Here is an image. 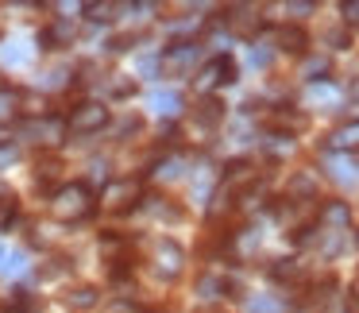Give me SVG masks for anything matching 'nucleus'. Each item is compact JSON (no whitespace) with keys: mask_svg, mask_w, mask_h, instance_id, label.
I'll list each match as a JSON object with an SVG mask.
<instances>
[{"mask_svg":"<svg viewBox=\"0 0 359 313\" xmlns=\"http://www.w3.org/2000/svg\"><path fill=\"white\" fill-rule=\"evenodd\" d=\"M50 213H55L58 220H66V225L86 220L89 213H93V194H89V186L86 182H70V186H62L55 197H50Z\"/></svg>","mask_w":359,"mask_h":313,"instance_id":"obj_1","label":"nucleus"},{"mask_svg":"<svg viewBox=\"0 0 359 313\" xmlns=\"http://www.w3.org/2000/svg\"><path fill=\"white\" fill-rule=\"evenodd\" d=\"M66 120L62 116H35V120H24L20 124V135H24L27 143H35V147H58V143L66 140Z\"/></svg>","mask_w":359,"mask_h":313,"instance_id":"obj_2","label":"nucleus"},{"mask_svg":"<svg viewBox=\"0 0 359 313\" xmlns=\"http://www.w3.org/2000/svg\"><path fill=\"white\" fill-rule=\"evenodd\" d=\"M135 201H143V186L135 178H124V182H109V189H104L101 205L109 213H128Z\"/></svg>","mask_w":359,"mask_h":313,"instance_id":"obj_3","label":"nucleus"},{"mask_svg":"<svg viewBox=\"0 0 359 313\" xmlns=\"http://www.w3.org/2000/svg\"><path fill=\"white\" fill-rule=\"evenodd\" d=\"M232 81H236V62L228 55H217L201 74H197V89H201V93H209V89H217V86H232Z\"/></svg>","mask_w":359,"mask_h":313,"instance_id":"obj_4","label":"nucleus"},{"mask_svg":"<svg viewBox=\"0 0 359 313\" xmlns=\"http://www.w3.org/2000/svg\"><path fill=\"white\" fill-rule=\"evenodd\" d=\"M104 124H109V109H104L101 101H86V105H78V109L70 112L74 132H101Z\"/></svg>","mask_w":359,"mask_h":313,"instance_id":"obj_5","label":"nucleus"},{"mask_svg":"<svg viewBox=\"0 0 359 313\" xmlns=\"http://www.w3.org/2000/svg\"><path fill=\"white\" fill-rule=\"evenodd\" d=\"M182 248L174 240H158L155 244V263H158V274L163 279H174V274H182Z\"/></svg>","mask_w":359,"mask_h":313,"instance_id":"obj_6","label":"nucleus"},{"mask_svg":"<svg viewBox=\"0 0 359 313\" xmlns=\"http://www.w3.org/2000/svg\"><path fill=\"white\" fill-rule=\"evenodd\" d=\"M325 171L332 174L340 186H355L359 182V163L348 155H340V151H332V155H325Z\"/></svg>","mask_w":359,"mask_h":313,"instance_id":"obj_7","label":"nucleus"},{"mask_svg":"<svg viewBox=\"0 0 359 313\" xmlns=\"http://www.w3.org/2000/svg\"><path fill=\"white\" fill-rule=\"evenodd\" d=\"M197 55H201L197 43H174V47L166 51V66H170V70H189V66L197 62Z\"/></svg>","mask_w":359,"mask_h":313,"instance_id":"obj_8","label":"nucleus"},{"mask_svg":"<svg viewBox=\"0 0 359 313\" xmlns=\"http://www.w3.org/2000/svg\"><path fill=\"white\" fill-rule=\"evenodd\" d=\"M228 27H232V32H255L259 27V12L251 8V4H236V8H228Z\"/></svg>","mask_w":359,"mask_h":313,"instance_id":"obj_9","label":"nucleus"},{"mask_svg":"<svg viewBox=\"0 0 359 313\" xmlns=\"http://www.w3.org/2000/svg\"><path fill=\"white\" fill-rule=\"evenodd\" d=\"M151 109H155L158 116H178L182 93H174V89H155V93H151Z\"/></svg>","mask_w":359,"mask_h":313,"instance_id":"obj_10","label":"nucleus"},{"mask_svg":"<svg viewBox=\"0 0 359 313\" xmlns=\"http://www.w3.org/2000/svg\"><path fill=\"white\" fill-rule=\"evenodd\" d=\"M286 197L290 201H302V197H317V178H313V174H294V178H290V186H286Z\"/></svg>","mask_w":359,"mask_h":313,"instance_id":"obj_11","label":"nucleus"},{"mask_svg":"<svg viewBox=\"0 0 359 313\" xmlns=\"http://www.w3.org/2000/svg\"><path fill=\"white\" fill-rule=\"evenodd\" d=\"M81 12H86L93 24H109V20L120 12V4H112V0H93V4H86Z\"/></svg>","mask_w":359,"mask_h":313,"instance_id":"obj_12","label":"nucleus"},{"mask_svg":"<svg viewBox=\"0 0 359 313\" xmlns=\"http://www.w3.org/2000/svg\"><path fill=\"white\" fill-rule=\"evenodd\" d=\"M197 120H201V124H220V120H224V105H220L217 97H205V101L197 105Z\"/></svg>","mask_w":359,"mask_h":313,"instance_id":"obj_13","label":"nucleus"},{"mask_svg":"<svg viewBox=\"0 0 359 313\" xmlns=\"http://www.w3.org/2000/svg\"><path fill=\"white\" fill-rule=\"evenodd\" d=\"M278 43H282V51H294V55L309 47V39H305L302 27H282V32H278Z\"/></svg>","mask_w":359,"mask_h":313,"instance_id":"obj_14","label":"nucleus"},{"mask_svg":"<svg viewBox=\"0 0 359 313\" xmlns=\"http://www.w3.org/2000/svg\"><path fill=\"white\" fill-rule=\"evenodd\" d=\"M286 305L278 302L274 294H255V298H248V313H282Z\"/></svg>","mask_w":359,"mask_h":313,"instance_id":"obj_15","label":"nucleus"},{"mask_svg":"<svg viewBox=\"0 0 359 313\" xmlns=\"http://www.w3.org/2000/svg\"><path fill=\"white\" fill-rule=\"evenodd\" d=\"M224 290H228V282L217 279V274H201L197 279V298H220Z\"/></svg>","mask_w":359,"mask_h":313,"instance_id":"obj_16","label":"nucleus"},{"mask_svg":"<svg viewBox=\"0 0 359 313\" xmlns=\"http://www.w3.org/2000/svg\"><path fill=\"white\" fill-rule=\"evenodd\" d=\"M336 89L332 86H325V81H317V86H309V93H305V101L309 105H336Z\"/></svg>","mask_w":359,"mask_h":313,"instance_id":"obj_17","label":"nucleus"},{"mask_svg":"<svg viewBox=\"0 0 359 313\" xmlns=\"http://www.w3.org/2000/svg\"><path fill=\"white\" fill-rule=\"evenodd\" d=\"M271 279H278V282H294V279H302V267H297L294 259H278V263L271 267Z\"/></svg>","mask_w":359,"mask_h":313,"instance_id":"obj_18","label":"nucleus"},{"mask_svg":"<svg viewBox=\"0 0 359 313\" xmlns=\"http://www.w3.org/2000/svg\"><path fill=\"white\" fill-rule=\"evenodd\" d=\"M320 220H325V225H332V228H344V225H348V205H344V201H332V205H325V213H320Z\"/></svg>","mask_w":359,"mask_h":313,"instance_id":"obj_19","label":"nucleus"},{"mask_svg":"<svg viewBox=\"0 0 359 313\" xmlns=\"http://www.w3.org/2000/svg\"><path fill=\"white\" fill-rule=\"evenodd\" d=\"M182 174H186L182 159H163V163H158V171H155V178H158V182H178Z\"/></svg>","mask_w":359,"mask_h":313,"instance_id":"obj_20","label":"nucleus"},{"mask_svg":"<svg viewBox=\"0 0 359 313\" xmlns=\"http://www.w3.org/2000/svg\"><path fill=\"white\" fill-rule=\"evenodd\" d=\"M274 128H286V135H290V132H302V128H305V116L278 109V112H274Z\"/></svg>","mask_w":359,"mask_h":313,"instance_id":"obj_21","label":"nucleus"},{"mask_svg":"<svg viewBox=\"0 0 359 313\" xmlns=\"http://www.w3.org/2000/svg\"><path fill=\"white\" fill-rule=\"evenodd\" d=\"M70 305H74V309H93V305H97V290H93V286L74 290V294H70Z\"/></svg>","mask_w":359,"mask_h":313,"instance_id":"obj_22","label":"nucleus"},{"mask_svg":"<svg viewBox=\"0 0 359 313\" xmlns=\"http://www.w3.org/2000/svg\"><path fill=\"white\" fill-rule=\"evenodd\" d=\"M39 86L43 89H66V86H70V70H66V66H62V70H47Z\"/></svg>","mask_w":359,"mask_h":313,"instance_id":"obj_23","label":"nucleus"},{"mask_svg":"<svg viewBox=\"0 0 359 313\" xmlns=\"http://www.w3.org/2000/svg\"><path fill=\"white\" fill-rule=\"evenodd\" d=\"M355 143H359V124H348L332 135V147H355Z\"/></svg>","mask_w":359,"mask_h":313,"instance_id":"obj_24","label":"nucleus"},{"mask_svg":"<svg viewBox=\"0 0 359 313\" xmlns=\"http://www.w3.org/2000/svg\"><path fill=\"white\" fill-rule=\"evenodd\" d=\"M4 55V62H12V66H24L27 58H32V51H24V43H8V47L0 51Z\"/></svg>","mask_w":359,"mask_h":313,"instance_id":"obj_25","label":"nucleus"},{"mask_svg":"<svg viewBox=\"0 0 359 313\" xmlns=\"http://www.w3.org/2000/svg\"><path fill=\"white\" fill-rule=\"evenodd\" d=\"M266 151H271V155H290V151H294V143H290V135H266Z\"/></svg>","mask_w":359,"mask_h":313,"instance_id":"obj_26","label":"nucleus"},{"mask_svg":"<svg viewBox=\"0 0 359 313\" xmlns=\"http://www.w3.org/2000/svg\"><path fill=\"white\" fill-rule=\"evenodd\" d=\"M325 74H328V58H309V62H305V78H309L313 86H317Z\"/></svg>","mask_w":359,"mask_h":313,"instance_id":"obj_27","label":"nucleus"},{"mask_svg":"<svg viewBox=\"0 0 359 313\" xmlns=\"http://www.w3.org/2000/svg\"><path fill=\"white\" fill-rule=\"evenodd\" d=\"M24 267H27V255H24V251H8V259H4V267H0V271H4V274H20Z\"/></svg>","mask_w":359,"mask_h":313,"instance_id":"obj_28","label":"nucleus"},{"mask_svg":"<svg viewBox=\"0 0 359 313\" xmlns=\"http://www.w3.org/2000/svg\"><path fill=\"white\" fill-rule=\"evenodd\" d=\"M340 16H344V24H348V27H359V0H344Z\"/></svg>","mask_w":359,"mask_h":313,"instance_id":"obj_29","label":"nucleus"},{"mask_svg":"<svg viewBox=\"0 0 359 313\" xmlns=\"http://www.w3.org/2000/svg\"><path fill=\"white\" fill-rule=\"evenodd\" d=\"M50 35H55V43L74 39V20H62V24H55V27H50Z\"/></svg>","mask_w":359,"mask_h":313,"instance_id":"obj_30","label":"nucleus"},{"mask_svg":"<svg viewBox=\"0 0 359 313\" xmlns=\"http://www.w3.org/2000/svg\"><path fill=\"white\" fill-rule=\"evenodd\" d=\"M35 298L27 294V290H12V309H32Z\"/></svg>","mask_w":359,"mask_h":313,"instance_id":"obj_31","label":"nucleus"},{"mask_svg":"<svg viewBox=\"0 0 359 313\" xmlns=\"http://www.w3.org/2000/svg\"><path fill=\"white\" fill-rule=\"evenodd\" d=\"M251 66H259V70L271 66V51H266V47H251Z\"/></svg>","mask_w":359,"mask_h":313,"instance_id":"obj_32","label":"nucleus"},{"mask_svg":"<svg viewBox=\"0 0 359 313\" xmlns=\"http://www.w3.org/2000/svg\"><path fill=\"white\" fill-rule=\"evenodd\" d=\"M155 70H158V58L155 55H143L140 58V74H155Z\"/></svg>","mask_w":359,"mask_h":313,"instance_id":"obj_33","label":"nucleus"},{"mask_svg":"<svg viewBox=\"0 0 359 313\" xmlns=\"http://www.w3.org/2000/svg\"><path fill=\"white\" fill-rule=\"evenodd\" d=\"M8 213H12V194L0 186V217H8Z\"/></svg>","mask_w":359,"mask_h":313,"instance_id":"obj_34","label":"nucleus"},{"mask_svg":"<svg viewBox=\"0 0 359 313\" xmlns=\"http://www.w3.org/2000/svg\"><path fill=\"white\" fill-rule=\"evenodd\" d=\"M16 109V97L12 93H0V116H4V112H12Z\"/></svg>","mask_w":359,"mask_h":313,"instance_id":"obj_35","label":"nucleus"},{"mask_svg":"<svg viewBox=\"0 0 359 313\" xmlns=\"http://www.w3.org/2000/svg\"><path fill=\"white\" fill-rule=\"evenodd\" d=\"M16 163V147H0V166H8Z\"/></svg>","mask_w":359,"mask_h":313,"instance_id":"obj_36","label":"nucleus"},{"mask_svg":"<svg viewBox=\"0 0 359 313\" xmlns=\"http://www.w3.org/2000/svg\"><path fill=\"white\" fill-rule=\"evenodd\" d=\"M286 12H294V16H309L313 4H286Z\"/></svg>","mask_w":359,"mask_h":313,"instance_id":"obj_37","label":"nucleus"},{"mask_svg":"<svg viewBox=\"0 0 359 313\" xmlns=\"http://www.w3.org/2000/svg\"><path fill=\"white\" fill-rule=\"evenodd\" d=\"M328 43L340 51V47H348V35H344V32H332V35H328Z\"/></svg>","mask_w":359,"mask_h":313,"instance_id":"obj_38","label":"nucleus"},{"mask_svg":"<svg viewBox=\"0 0 359 313\" xmlns=\"http://www.w3.org/2000/svg\"><path fill=\"white\" fill-rule=\"evenodd\" d=\"M348 97H351V101H355V105H359V78H355V81H351V89H348Z\"/></svg>","mask_w":359,"mask_h":313,"instance_id":"obj_39","label":"nucleus"},{"mask_svg":"<svg viewBox=\"0 0 359 313\" xmlns=\"http://www.w3.org/2000/svg\"><path fill=\"white\" fill-rule=\"evenodd\" d=\"M8 251H12V248H4V244H0V267H4V259H8Z\"/></svg>","mask_w":359,"mask_h":313,"instance_id":"obj_40","label":"nucleus"},{"mask_svg":"<svg viewBox=\"0 0 359 313\" xmlns=\"http://www.w3.org/2000/svg\"><path fill=\"white\" fill-rule=\"evenodd\" d=\"M0 147H8V132L4 128H0Z\"/></svg>","mask_w":359,"mask_h":313,"instance_id":"obj_41","label":"nucleus"}]
</instances>
